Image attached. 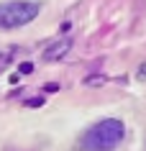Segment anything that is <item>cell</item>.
Segmentation results:
<instances>
[{"instance_id": "cell-1", "label": "cell", "mask_w": 146, "mask_h": 151, "mask_svg": "<svg viewBox=\"0 0 146 151\" xmlns=\"http://www.w3.org/2000/svg\"><path fill=\"white\" fill-rule=\"evenodd\" d=\"M126 136V126L118 118H105L90 126L80 136V149L82 151H113Z\"/></svg>"}, {"instance_id": "cell-2", "label": "cell", "mask_w": 146, "mask_h": 151, "mask_svg": "<svg viewBox=\"0 0 146 151\" xmlns=\"http://www.w3.org/2000/svg\"><path fill=\"white\" fill-rule=\"evenodd\" d=\"M36 16H39V3H33V0H10V3H0V31L21 28V26L31 23Z\"/></svg>"}, {"instance_id": "cell-3", "label": "cell", "mask_w": 146, "mask_h": 151, "mask_svg": "<svg viewBox=\"0 0 146 151\" xmlns=\"http://www.w3.org/2000/svg\"><path fill=\"white\" fill-rule=\"evenodd\" d=\"M69 49H72V41L69 39H59L57 44H51L49 49H44V59H46V62H57V59H62Z\"/></svg>"}, {"instance_id": "cell-4", "label": "cell", "mask_w": 146, "mask_h": 151, "mask_svg": "<svg viewBox=\"0 0 146 151\" xmlns=\"http://www.w3.org/2000/svg\"><path fill=\"white\" fill-rule=\"evenodd\" d=\"M103 82H105V77H103V74H95V77H87L85 85H87V87H100Z\"/></svg>"}, {"instance_id": "cell-5", "label": "cell", "mask_w": 146, "mask_h": 151, "mask_svg": "<svg viewBox=\"0 0 146 151\" xmlns=\"http://www.w3.org/2000/svg\"><path fill=\"white\" fill-rule=\"evenodd\" d=\"M21 72H23V74H31V72H33V64L31 62H23V64H21Z\"/></svg>"}]
</instances>
